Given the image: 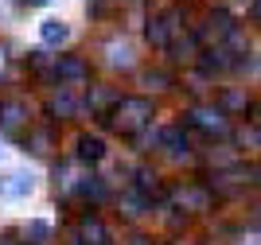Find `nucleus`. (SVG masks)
<instances>
[{"label": "nucleus", "instance_id": "1", "mask_svg": "<svg viewBox=\"0 0 261 245\" xmlns=\"http://www.w3.org/2000/svg\"><path fill=\"white\" fill-rule=\"evenodd\" d=\"M43 35H47V39H62V35H67V28H62V24H58V20H47Z\"/></svg>", "mask_w": 261, "mask_h": 245}]
</instances>
